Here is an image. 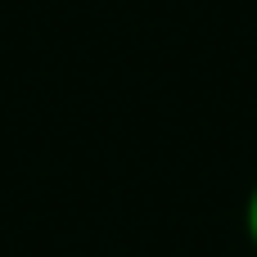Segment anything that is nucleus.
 Returning a JSON list of instances; mask_svg holds the SVG:
<instances>
[{"instance_id":"1","label":"nucleus","mask_w":257,"mask_h":257,"mask_svg":"<svg viewBox=\"0 0 257 257\" xmlns=\"http://www.w3.org/2000/svg\"><path fill=\"white\" fill-rule=\"evenodd\" d=\"M244 230H248V239L257 248V185L248 190V203H244Z\"/></svg>"}]
</instances>
